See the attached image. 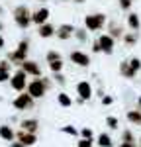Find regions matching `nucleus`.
Listing matches in <instances>:
<instances>
[{
  "label": "nucleus",
  "instance_id": "20",
  "mask_svg": "<svg viewBox=\"0 0 141 147\" xmlns=\"http://www.w3.org/2000/svg\"><path fill=\"white\" fill-rule=\"evenodd\" d=\"M137 39H139V32H128V34H124V37H122V41L128 47H133L137 43Z\"/></svg>",
  "mask_w": 141,
  "mask_h": 147
},
{
  "label": "nucleus",
  "instance_id": "16",
  "mask_svg": "<svg viewBox=\"0 0 141 147\" xmlns=\"http://www.w3.org/2000/svg\"><path fill=\"white\" fill-rule=\"evenodd\" d=\"M108 34L112 35L114 39H122L124 34H126V30H124V26L117 22H108Z\"/></svg>",
  "mask_w": 141,
  "mask_h": 147
},
{
  "label": "nucleus",
  "instance_id": "43",
  "mask_svg": "<svg viewBox=\"0 0 141 147\" xmlns=\"http://www.w3.org/2000/svg\"><path fill=\"white\" fill-rule=\"evenodd\" d=\"M137 106H139V108H141V96H139V98H137Z\"/></svg>",
  "mask_w": 141,
  "mask_h": 147
},
{
  "label": "nucleus",
  "instance_id": "10",
  "mask_svg": "<svg viewBox=\"0 0 141 147\" xmlns=\"http://www.w3.org/2000/svg\"><path fill=\"white\" fill-rule=\"evenodd\" d=\"M77 94H79V98H82V100L86 102V100H90L92 98V84L88 82V80H79L77 82Z\"/></svg>",
  "mask_w": 141,
  "mask_h": 147
},
{
  "label": "nucleus",
  "instance_id": "2",
  "mask_svg": "<svg viewBox=\"0 0 141 147\" xmlns=\"http://www.w3.org/2000/svg\"><path fill=\"white\" fill-rule=\"evenodd\" d=\"M28 53H30V39L28 37H23L22 41L18 43V47L14 49V51H10L8 55H6V59L10 61L12 65H16V67H20L23 61L28 59Z\"/></svg>",
  "mask_w": 141,
  "mask_h": 147
},
{
  "label": "nucleus",
  "instance_id": "33",
  "mask_svg": "<svg viewBox=\"0 0 141 147\" xmlns=\"http://www.w3.org/2000/svg\"><path fill=\"white\" fill-rule=\"evenodd\" d=\"M0 71H8V73H12V63L8 61V59H2V61H0Z\"/></svg>",
  "mask_w": 141,
  "mask_h": 147
},
{
  "label": "nucleus",
  "instance_id": "13",
  "mask_svg": "<svg viewBox=\"0 0 141 147\" xmlns=\"http://www.w3.org/2000/svg\"><path fill=\"white\" fill-rule=\"evenodd\" d=\"M16 139H18V141H20L23 147H32V145H35L37 136H35V134H30V131H23V129H20V131H16Z\"/></svg>",
  "mask_w": 141,
  "mask_h": 147
},
{
  "label": "nucleus",
  "instance_id": "18",
  "mask_svg": "<svg viewBox=\"0 0 141 147\" xmlns=\"http://www.w3.org/2000/svg\"><path fill=\"white\" fill-rule=\"evenodd\" d=\"M120 75H122L124 79H135L137 73L129 67V61H122V63H120Z\"/></svg>",
  "mask_w": 141,
  "mask_h": 147
},
{
  "label": "nucleus",
  "instance_id": "46",
  "mask_svg": "<svg viewBox=\"0 0 141 147\" xmlns=\"http://www.w3.org/2000/svg\"><path fill=\"white\" fill-rule=\"evenodd\" d=\"M35 2H45V0H35Z\"/></svg>",
  "mask_w": 141,
  "mask_h": 147
},
{
  "label": "nucleus",
  "instance_id": "39",
  "mask_svg": "<svg viewBox=\"0 0 141 147\" xmlns=\"http://www.w3.org/2000/svg\"><path fill=\"white\" fill-rule=\"evenodd\" d=\"M120 147H137V143H135V141H122Z\"/></svg>",
  "mask_w": 141,
  "mask_h": 147
},
{
  "label": "nucleus",
  "instance_id": "15",
  "mask_svg": "<svg viewBox=\"0 0 141 147\" xmlns=\"http://www.w3.org/2000/svg\"><path fill=\"white\" fill-rule=\"evenodd\" d=\"M20 129L30 131V134H37V129H39V122H37L35 118H26V120L20 122Z\"/></svg>",
  "mask_w": 141,
  "mask_h": 147
},
{
  "label": "nucleus",
  "instance_id": "37",
  "mask_svg": "<svg viewBox=\"0 0 141 147\" xmlns=\"http://www.w3.org/2000/svg\"><path fill=\"white\" fill-rule=\"evenodd\" d=\"M92 53H102V47H100V43H98V39L92 41Z\"/></svg>",
  "mask_w": 141,
  "mask_h": 147
},
{
  "label": "nucleus",
  "instance_id": "41",
  "mask_svg": "<svg viewBox=\"0 0 141 147\" xmlns=\"http://www.w3.org/2000/svg\"><path fill=\"white\" fill-rule=\"evenodd\" d=\"M4 45H6V41H4V37H2V34H0V49H2Z\"/></svg>",
  "mask_w": 141,
  "mask_h": 147
},
{
  "label": "nucleus",
  "instance_id": "28",
  "mask_svg": "<svg viewBox=\"0 0 141 147\" xmlns=\"http://www.w3.org/2000/svg\"><path fill=\"white\" fill-rule=\"evenodd\" d=\"M53 80H55L57 84H61V86L67 84V77H65L63 73H53Z\"/></svg>",
  "mask_w": 141,
  "mask_h": 147
},
{
  "label": "nucleus",
  "instance_id": "4",
  "mask_svg": "<svg viewBox=\"0 0 141 147\" xmlns=\"http://www.w3.org/2000/svg\"><path fill=\"white\" fill-rule=\"evenodd\" d=\"M47 84L45 80H43V77H37V79H32L30 82H28V88H26V92L34 98V100H39V98H43L47 94Z\"/></svg>",
  "mask_w": 141,
  "mask_h": 147
},
{
  "label": "nucleus",
  "instance_id": "21",
  "mask_svg": "<svg viewBox=\"0 0 141 147\" xmlns=\"http://www.w3.org/2000/svg\"><path fill=\"white\" fill-rule=\"evenodd\" d=\"M88 34H90V32H88L86 28H75V35H73V37H75L77 41H81V43H86V41H88Z\"/></svg>",
  "mask_w": 141,
  "mask_h": 147
},
{
  "label": "nucleus",
  "instance_id": "48",
  "mask_svg": "<svg viewBox=\"0 0 141 147\" xmlns=\"http://www.w3.org/2000/svg\"><path fill=\"white\" fill-rule=\"evenodd\" d=\"M61 2H67V0H61Z\"/></svg>",
  "mask_w": 141,
  "mask_h": 147
},
{
  "label": "nucleus",
  "instance_id": "44",
  "mask_svg": "<svg viewBox=\"0 0 141 147\" xmlns=\"http://www.w3.org/2000/svg\"><path fill=\"white\" fill-rule=\"evenodd\" d=\"M2 30H4V24H2V20H0V32H2Z\"/></svg>",
  "mask_w": 141,
  "mask_h": 147
},
{
  "label": "nucleus",
  "instance_id": "34",
  "mask_svg": "<svg viewBox=\"0 0 141 147\" xmlns=\"http://www.w3.org/2000/svg\"><path fill=\"white\" fill-rule=\"evenodd\" d=\"M122 141H135V137H133V134L129 129H124L122 131Z\"/></svg>",
  "mask_w": 141,
  "mask_h": 147
},
{
  "label": "nucleus",
  "instance_id": "7",
  "mask_svg": "<svg viewBox=\"0 0 141 147\" xmlns=\"http://www.w3.org/2000/svg\"><path fill=\"white\" fill-rule=\"evenodd\" d=\"M69 59H70V63L77 65V67H82V69L90 67V55L84 53L82 49H73L69 53Z\"/></svg>",
  "mask_w": 141,
  "mask_h": 147
},
{
  "label": "nucleus",
  "instance_id": "8",
  "mask_svg": "<svg viewBox=\"0 0 141 147\" xmlns=\"http://www.w3.org/2000/svg\"><path fill=\"white\" fill-rule=\"evenodd\" d=\"M96 39H98V43H100V47H102V53H106V55H112V53H114L116 39H114L110 34H100Z\"/></svg>",
  "mask_w": 141,
  "mask_h": 147
},
{
  "label": "nucleus",
  "instance_id": "45",
  "mask_svg": "<svg viewBox=\"0 0 141 147\" xmlns=\"http://www.w3.org/2000/svg\"><path fill=\"white\" fill-rule=\"evenodd\" d=\"M73 2H77V4H82V2H84V0H73Z\"/></svg>",
  "mask_w": 141,
  "mask_h": 147
},
{
  "label": "nucleus",
  "instance_id": "14",
  "mask_svg": "<svg viewBox=\"0 0 141 147\" xmlns=\"http://www.w3.org/2000/svg\"><path fill=\"white\" fill-rule=\"evenodd\" d=\"M55 32H57V28H55L51 22H45V24H41V26H37V35H39L41 39L55 37Z\"/></svg>",
  "mask_w": 141,
  "mask_h": 147
},
{
  "label": "nucleus",
  "instance_id": "40",
  "mask_svg": "<svg viewBox=\"0 0 141 147\" xmlns=\"http://www.w3.org/2000/svg\"><path fill=\"white\" fill-rule=\"evenodd\" d=\"M10 147H23V145L20 143V141H18V139H14V141L10 143Z\"/></svg>",
  "mask_w": 141,
  "mask_h": 147
},
{
  "label": "nucleus",
  "instance_id": "24",
  "mask_svg": "<svg viewBox=\"0 0 141 147\" xmlns=\"http://www.w3.org/2000/svg\"><path fill=\"white\" fill-rule=\"evenodd\" d=\"M57 102H59V106H63V108H70V106H73V98H70L67 92H59Z\"/></svg>",
  "mask_w": 141,
  "mask_h": 147
},
{
  "label": "nucleus",
  "instance_id": "35",
  "mask_svg": "<svg viewBox=\"0 0 141 147\" xmlns=\"http://www.w3.org/2000/svg\"><path fill=\"white\" fill-rule=\"evenodd\" d=\"M131 4H133V0H120V8H122L124 12H129Z\"/></svg>",
  "mask_w": 141,
  "mask_h": 147
},
{
  "label": "nucleus",
  "instance_id": "17",
  "mask_svg": "<svg viewBox=\"0 0 141 147\" xmlns=\"http://www.w3.org/2000/svg\"><path fill=\"white\" fill-rule=\"evenodd\" d=\"M128 28L131 30V32H139V30H141L139 14H135V12H128Z\"/></svg>",
  "mask_w": 141,
  "mask_h": 147
},
{
  "label": "nucleus",
  "instance_id": "9",
  "mask_svg": "<svg viewBox=\"0 0 141 147\" xmlns=\"http://www.w3.org/2000/svg\"><path fill=\"white\" fill-rule=\"evenodd\" d=\"M20 69H23V71L28 73V77H34V79H37V77H43L39 63H37V61H32V59H26L22 65H20Z\"/></svg>",
  "mask_w": 141,
  "mask_h": 147
},
{
  "label": "nucleus",
  "instance_id": "12",
  "mask_svg": "<svg viewBox=\"0 0 141 147\" xmlns=\"http://www.w3.org/2000/svg\"><path fill=\"white\" fill-rule=\"evenodd\" d=\"M75 35V26L73 24H61L57 28V32H55V37H59L61 41H67Z\"/></svg>",
  "mask_w": 141,
  "mask_h": 147
},
{
  "label": "nucleus",
  "instance_id": "32",
  "mask_svg": "<svg viewBox=\"0 0 141 147\" xmlns=\"http://www.w3.org/2000/svg\"><path fill=\"white\" fill-rule=\"evenodd\" d=\"M92 145H94V139H84V137H81L77 141V147H92Z\"/></svg>",
  "mask_w": 141,
  "mask_h": 147
},
{
  "label": "nucleus",
  "instance_id": "26",
  "mask_svg": "<svg viewBox=\"0 0 141 147\" xmlns=\"http://www.w3.org/2000/svg\"><path fill=\"white\" fill-rule=\"evenodd\" d=\"M55 59H63V55H61L59 51H55V49H49L45 53V61L49 63V61H55Z\"/></svg>",
  "mask_w": 141,
  "mask_h": 147
},
{
  "label": "nucleus",
  "instance_id": "31",
  "mask_svg": "<svg viewBox=\"0 0 141 147\" xmlns=\"http://www.w3.org/2000/svg\"><path fill=\"white\" fill-rule=\"evenodd\" d=\"M79 136L84 137V139H94V134H92V129H90V127H82L81 131H79Z\"/></svg>",
  "mask_w": 141,
  "mask_h": 147
},
{
  "label": "nucleus",
  "instance_id": "22",
  "mask_svg": "<svg viewBox=\"0 0 141 147\" xmlns=\"http://www.w3.org/2000/svg\"><path fill=\"white\" fill-rule=\"evenodd\" d=\"M47 67L51 73H63V69H65V61L63 59H55V61H49L47 63Z\"/></svg>",
  "mask_w": 141,
  "mask_h": 147
},
{
  "label": "nucleus",
  "instance_id": "47",
  "mask_svg": "<svg viewBox=\"0 0 141 147\" xmlns=\"http://www.w3.org/2000/svg\"><path fill=\"white\" fill-rule=\"evenodd\" d=\"M139 147H141V139H139Z\"/></svg>",
  "mask_w": 141,
  "mask_h": 147
},
{
  "label": "nucleus",
  "instance_id": "27",
  "mask_svg": "<svg viewBox=\"0 0 141 147\" xmlns=\"http://www.w3.org/2000/svg\"><path fill=\"white\" fill-rule=\"evenodd\" d=\"M129 67L133 69L135 73H139V71H141V59H137V57H131V59H129Z\"/></svg>",
  "mask_w": 141,
  "mask_h": 147
},
{
  "label": "nucleus",
  "instance_id": "6",
  "mask_svg": "<svg viewBox=\"0 0 141 147\" xmlns=\"http://www.w3.org/2000/svg\"><path fill=\"white\" fill-rule=\"evenodd\" d=\"M35 106V100L28 94V92H18V96L12 100V108L14 110H18V112H23V110H32Z\"/></svg>",
  "mask_w": 141,
  "mask_h": 147
},
{
  "label": "nucleus",
  "instance_id": "1",
  "mask_svg": "<svg viewBox=\"0 0 141 147\" xmlns=\"http://www.w3.org/2000/svg\"><path fill=\"white\" fill-rule=\"evenodd\" d=\"M12 18H14V24L20 30H28L32 26V10H30V6L28 4H18L12 10Z\"/></svg>",
  "mask_w": 141,
  "mask_h": 147
},
{
  "label": "nucleus",
  "instance_id": "25",
  "mask_svg": "<svg viewBox=\"0 0 141 147\" xmlns=\"http://www.w3.org/2000/svg\"><path fill=\"white\" fill-rule=\"evenodd\" d=\"M96 143H98V145L100 147H112L114 145V143H112V137L108 136V134H100V136H98V139H96Z\"/></svg>",
  "mask_w": 141,
  "mask_h": 147
},
{
  "label": "nucleus",
  "instance_id": "36",
  "mask_svg": "<svg viewBox=\"0 0 141 147\" xmlns=\"http://www.w3.org/2000/svg\"><path fill=\"white\" fill-rule=\"evenodd\" d=\"M12 77V73H8V71H0V84L2 82H8Z\"/></svg>",
  "mask_w": 141,
  "mask_h": 147
},
{
  "label": "nucleus",
  "instance_id": "5",
  "mask_svg": "<svg viewBox=\"0 0 141 147\" xmlns=\"http://www.w3.org/2000/svg\"><path fill=\"white\" fill-rule=\"evenodd\" d=\"M8 82H10V88H12V90L23 92L26 88H28V82H30V80H28V73H26L23 69L18 67L14 73H12V77H10Z\"/></svg>",
  "mask_w": 141,
  "mask_h": 147
},
{
  "label": "nucleus",
  "instance_id": "3",
  "mask_svg": "<svg viewBox=\"0 0 141 147\" xmlns=\"http://www.w3.org/2000/svg\"><path fill=\"white\" fill-rule=\"evenodd\" d=\"M108 24V18H106V14L102 12H96V14H88V16H84V28L92 34V32H100V30H104V26Z\"/></svg>",
  "mask_w": 141,
  "mask_h": 147
},
{
  "label": "nucleus",
  "instance_id": "23",
  "mask_svg": "<svg viewBox=\"0 0 141 147\" xmlns=\"http://www.w3.org/2000/svg\"><path fill=\"white\" fill-rule=\"evenodd\" d=\"M128 122H131L133 125H141V110H139V108L129 110V112H128Z\"/></svg>",
  "mask_w": 141,
  "mask_h": 147
},
{
  "label": "nucleus",
  "instance_id": "42",
  "mask_svg": "<svg viewBox=\"0 0 141 147\" xmlns=\"http://www.w3.org/2000/svg\"><path fill=\"white\" fill-rule=\"evenodd\" d=\"M2 14H4V6L0 4V16H2Z\"/></svg>",
  "mask_w": 141,
  "mask_h": 147
},
{
  "label": "nucleus",
  "instance_id": "11",
  "mask_svg": "<svg viewBox=\"0 0 141 147\" xmlns=\"http://www.w3.org/2000/svg\"><path fill=\"white\" fill-rule=\"evenodd\" d=\"M49 16H51V12L47 6H41V8H37L35 12H32V24L35 26H41V24L49 22Z\"/></svg>",
  "mask_w": 141,
  "mask_h": 147
},
{
  "label": "nucleus",
  "instance_id": "19",
  "mask_svg": "<svg viewBox=\"0 0 141 147\" xmlns=\"http://www.w3.org/2000/svg\"><path fill=\"white\" fill-rule=\"evenodd\" d=\"M0 139L10 141V143L16 139V131L12 129V125H0Z\"/></svg>",
  "mask_w": 141,
  "mask_h": 147
},
{
  "label": "nucleus",
  "instance_id": "38",
  "mask_svg": "<svg viewBox=\"0 0 141 147\" xmlns=\"http://www.w3.org/2000/svg\"><path fill=\"white\" fill-rule=\"evenodd\" d=\"M112 102H114V98H112V96H108V94H104V96H102V104H104V106H110Z\"/></svg>",
  "mask_w": 141,
  "mask_h": 147
},
{
  "label": "nucleus",
  "instance_id": "30",
  "mask_svg": "<svg viewBox=\"0 0 141 147\" xmlns=\"http://www.w3.org/2000/svg\"><path fill=\"white\" fill-rule=\"evenodd\" d=\"M61 131H63V134H69V136H79V129H77V127H73V125H63V127H61Z\"/></svg>",
  "mask_w": 141,
  "mask_h": 147
},
{
  "label": "nucleus",
  "instance_id": "29",
  "mask_svg": "<svg viewBox=\"0 0 141 147\" xmlns=\"http://www.w3.org/2000/svg\"><path fill=\"white\" fill-rule=\"evenodd\" d=\"M117 124H120V122H117V118H116V116H108V118H106V125H108L110 129H116Z\"/></svg>",
  "mask_w": 141,
  "mask_h": 147
}]
</instances>
